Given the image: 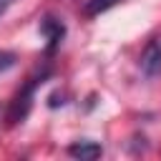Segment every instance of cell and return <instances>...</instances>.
<instances>
[{"instance_id":"6da1fadb","label":"cell","mask_w":161,"mask_h":161,"mask_svg":"<svg viewBox=\"0 0 161 161\" xmlns=\"http://www.w3.org/2000/svg\"><path fill=\"white\" fill-rule=\"evenodd\" d=\"M138 65H141V73L146 78H158L161 75V38H153L143 48Z\"/></svg>"},{"instance_id":"277c9868","label":"cell","mask_w":161,"mask_h":161,"mask_svg":"<svg viewBox=\"0 0 161 161\" xmlns=\"http://www.w3.org/2000/svg\"><path fill=\"white\" fill-rule=\"evenodd\" d=\"M68 153H70L73 158H86V161H93V158H98V156L103 153V148H101L96 141H78V143L68 146Z\"/></svg>"},{"instance_id":"7a4b0ae2","label":"cell","mask_w":161,"mask_h":161,"mask_svg":"<svg viewBox=\"0 0 161 161\" xmlns=\"http://www.w3.org/2000/svg\"><path fill=\"white\" fill-rule=\"evenodd\" d=\"M38 83H43V75L40 78H33L18 96H15V101H13V106H10V113H8V121L10 123H18V121H23L25 116H28V111H30V98H33V91H35V86Z\"/></svg>"},{"instance_id":"52a82bcc","label":"cell","mask_w":161,"mask_h":161,"mask_svg":"<svg viewBox=\"0 0 161 161\" xmlns=\"http://www.w3.org/2000/svg\"><path fill=\"white\" fill-rule=\"evenodd\" d=\"M13 3H15V0H0V18H3L5 13H8V8H10Z\"/></svg>"},{"instance_id":"3957f363","label":"cell","mask_w":161,"mask_h":161,"mask_svg":"<svg viewBox=\"0 0 161 161\" xmlns=\"http://www.w3.org/2000/svg\"><path fill=\"white\" fill-rule=\"evenodd\" d=\"M40 33H43L45 40H48V53H53V50L60 45L63 35H65V28H63V23L55 20V18H43V23H40Z\"/></svg>"},{"instance_id":"8992f818","label":"cell","mask_w":161,"mask_h":161,"mask_svg":"<svg viewBox=\"0 0 161 161\" xmlns=\"http://www.w3.org/2000/svg\"><path fill=\"white\" fill-rule=\"evenodd\" d=\"M13 65H15V53H10V50H0V73L10 70Z\"/></svg>"},{"instance_id":"5b68a950","label":"cell","mask_w":161,"mask_h":161,"mask_svg":"<svg viewBox=\"0 0 161 161\" xmlns=\"http://www.w3.org/2000/svg\"><path fill=\"white\" fill-rule=\"evenodd\" d=\"M118 0H88L86 3V8H83V13L88 15V18H96V15H101V13H106L108 8H113Z\"/></svg>"}]
</instances>
